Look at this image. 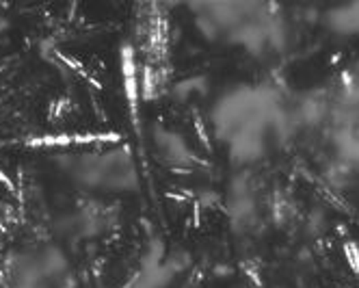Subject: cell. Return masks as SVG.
Segmentation results:
<instances>
[{"mask_svg": "<svg viewBox=\"0 0 359 288\" xmlns=\"http://www.w3.org/2000/svg\"><path fill=\"white\" fill-rule=\"evenodd\" d=\"M329 24H331V29L338 33H346V35L359 33V3L333 9L329 13Z\"/></svg>", "mask_w": 359, "mask_h": 288, "instance_id": "obj_1", "label": "cell"}]
</instances>
